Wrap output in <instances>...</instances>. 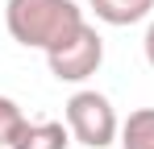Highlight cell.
Instances as JSON below:
<instances>
[{
    "mask_svg": "<svg viewBox=\"0 0 154 149\" xmlns=\"http://www.w3.org/2000/svg\"><path fill=\"white\" fill-rule=\"evenodd\" d=\"M8 37L25 50H54L83 25V8L75 0H8L4 4Z\"/></svg>",
    "mask_w": 154,
    "mask_h": 149,
    "instance_id": "obj_1",
    "label": "cell"
},
{
    "mask_svg": "<svg viewBox=\"0 0 154 149\" xmlns=\"http://www.w3.org/2000/svg\"><path fill=\"white\" fill-rule=\"evenodd\" d=\"M67 128H71V141L88 149H108L121 137V120H117V108L108 104V95L100 91H75L63 108Z\"/></svg>",
    "mask_w": 154,
    "mask_h": 149,
    "instance_id": "obj_2",
    "label": "cell"
},
{
    "mask_svg": "<svg viewBox=\"0 0 154 149\" xmlns=\"http://www.w3.org/2000/svg\"><path fill=\"white\" fill-rule=\"evenodd\" d=\"M46 62H50V74L58 83H83V79H92L100 71V62H104V37L83 21L67 42L46 50Z\"/></svg>",
    "mask_w": 154,
    "mask_h": 149,
    "instance_id": "obj_3",
    "label": "cell"
},
{
    "mask_svg": "<svg viewBox=\"0 0 154 149\" xmlns=\"http://www.w3.org/2000/svg\"><path fill=\"white\" fill-rule=\"evenodd\" d=\"M71 145V128L63 120H25L13 149H67Z\"/></svg>",
    "mask_w": 154,
    "mask_h": 149,
    "instance_id": "obj_4",
    "label": "cell"
},
{
    "mask_svg": "<svg viewBox=\"0 0 154 149\" xmlns=\"http://www.w3.org/2000/svg\"><path fill=\"white\" fill-rule=\"evenodd\" d=\"M104 25H137L154 13V0H88Z\"/></svg>",
    "mask_w": 154,
    "mask_h": 149,
    "instance_id": "obj_5",
    "label": "cell"
},
{
    "mask_svg": "<svg viewBox=\"0 0 154 149\" xmlns=\"http://www.w3.org/2000/svg\"><path fill=\"white\" fill-rule=\"evenodd\" d=\"M121 149H154V108H137L121 120Z\"/></svg>",
    "mask_w": 154,
    "mask_h": 149,
    "instance_id": "obj_6",
    "label": "cell"
},
{
    "mask_svg": "<svg viewBox=\"0 0 154 149\" xmlns=\"http://www.w3.org/2000/svg\"><path fill=\"white\" fill-rule=\"evenodd\" d=\"M21 124H25L21 104H17V99H8V95H0V149H13L17 133H21Z\"/></svg>",
    "mask_w": 154,
    "mask_h": 149,
    "instance_id": "obj_7",
    "label": "cell"
},
{
    "mask_svg": "<svg viewBox=\"0 0 154 149\" xmlns=\"http://www.w3.org/2000/svg\"><path fill=\"white\" fill-rule=\"evenodd\" d=\"M142 46H146V62L154 66V21H150V29H146V42H142Z\"/></svg>",
    "mask_w": 154,
    "mask_h": 149,
    "instance_id": "obj_8",
    "label": "cell"
}]
</instances>
